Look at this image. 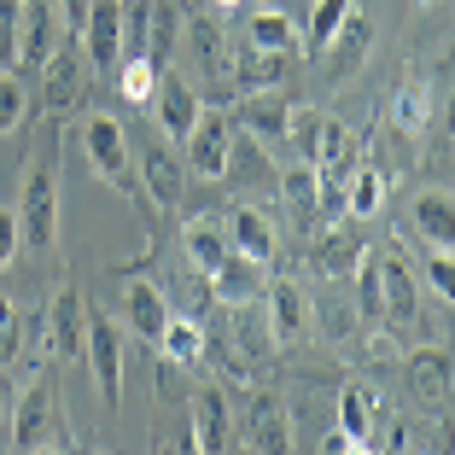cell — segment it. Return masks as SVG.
<instances>
[{
  "label": "cell",
  "instance_id": "obj_1",
  "mask_svg": "<svg viewBox=\"0 0 455 455\" xmlns=\"http://www.w3.org/2000/svg\"><path fill=\"white\" fill-rule=\"evenodd\" d=\"M18 240L29 251H53L59 245V175L53 158H36L24 175V193H18Z\"/></svg>",
  "mask_w": 455,
  "mask_h": 455
},
{
  "label": "cell",
  "instance_id": "obj_2",
  "mask_svg": "<svg viewBox=\"0 0 455 455\" xmlns=\"http://www.w3.org/2000/svg\"><path fill=\"white\" fill-rule=\"evenodd\" d=\"M6 427H12L18 450H76L70 420L53 409V386H47V379H36V386L24 391V403L6 415Z\"/></svg>",
  "mask_w": 455,
  "mask_h": 455
},
{
  "label": "cell",
  "instance_id": "obj_3",
  "mask_svg": "<svg viewBox=\"0 0 455 455\" xmlns=\"http://www.w3.org/2000/svg\"><path fill=\"white\" fill-rule=\"evenodd\" d=\"M181 158H188V170L199 175V181H222V175L234 170V117L199 106L193 129L181 134Z\"/></svg>",
  "mask_w": 455,
  "mask_h": 455
},
{
  "label": "cell",
  "instance_id": "obj_4",
  "mask_svg": "<svg viewBox=\"0 0 455 455\" xmlns=\"http://www.w3.org/2000/svg\"><path fill=\"white\" fill-rule=\"evenodd\" d=\"M82 152H88L100 181L134 193V152H129V134H123V123L111 111H94V117L82 123Z\"/></svg>",
  "mask_w": 455,
  "mask_h": 455
},
{
  "label": "cell",
  "instance_id": "obj_5",
  "mask_svg": "<svg viewBox=\"0 0 455 455\" xmlns=\"http://www.w3.org/2000/svg\"><path fill=\"white\" fill-rule=\"evenodd\" d=\"M65 47V18L47 0H24L18 6V70H41Z\"/></svg>",
  "mask_w": 455,
  "mask_h": 455
},
{
  "label": "cell",
  "instance_id": "obj_6",
  "mask_svg": "<svg viewBox=\"0 0 455 455\" xmlns=\"http://www.w3.org/2000/svg\"><path fill=\"white\" fill-rule=\"evenodd\" d=\"M82 356H88V368H94L100 397L117 409V397H123V333L111 327V315H88V339H82Z\"/></svg>",
  "mask_w": 455,
  "mask_h": 455
},
{
  "label": "cell",
  "instance_id": "obj_7",
  "mask_svg": "<svg viewBox=\"0 0 455 455\" xmlns=\"http://www.w3.org/2000/svg\"><path fill=\"white\" fill-rule=\"evenodd\" d=\"M263 304H268V339L275 345H304L309 333H315V315H309V298L298 292V281H275L263 292Z\"/></svg>",
  "mask_w": 455,
  "mask_h": 455
},
{
  "label": "cell",
  "instance_id": "obj_8",
  "mask_svg": "<svg viewBox=\"0 0 455 455\" xmlns=\"http://www.w3.org/2000/svg\"><path fill=\"white\" fill-rule=\"evenodd\" d=\"M82 47H88V65L111 70L123 65V0H88V18H82Z\"/></svg>",
  "mask_w": 455,
  "mask_h": 455
},
{
  "label": "cell",
  "instance_id": "obj_9",
  "mask_svg": "<svg viewBox=\"0 0 455 455\" xmlns=\"http://www.w3.org/2000/svg\"><path fill=\"white\" fill-rule=\"evenodd\" d=\"M403 379H409L415 403H427V409H450L455 368H450V350H443V345H420L415 356H409V368H403Z\"/></svg>",
  "mask_w": 455,
  "mask_h": 455
},
{
  "label": "cell",
  "instance_id": "obj_10",
  "mask_svg": "<svg viewBox=\"0 0 455 455\" xmlns=\"http://www.w3.org/2000/svg\"><path fill=\"white\" fill-rule=\"evenodd\" d=\"M228 245L240 257H251L257 268H268L275 251H281V234H275V222H268L257 204H234V211H228Z\"/></svg>",
  "mask_w": 455,
  "mask_h": 455
},
{
  "label": "cell",
  "instance_id": "obj_11",
  "mask_svg": "<svg viewBox=\"0 0 455 455\" xmlns=\"http://www.w3.org/2000/svg\"><path fill=\"white\" fill-rule=\"evenodd\" d=\"M152 117H158V129L170 134V140H181V134L193 129V117H199V94H193V82L175 76V70H158V88H152Z\"/></svg>",
  "mask_w": 455,
  "mask_h": 455
},
{
  "label": "cell",
  "instance_id": "obj_12",
  "mask_svg": "<svg viewBox=\"0 0 455 455\" xmlns=\"http://www.w3.org/2000/svg\"><path fill=\"white\" fill-rule=\"evenodd\" d=\"M82 82H88V70H82V59L70 53V47H59L47 65H41V106L53 111V117H65V111L82 106Z\"/></svg>",
  "mask_w": 455,
  "mask_h": 455
},
{
  "label": "cell",
  "instance_id": "obj_13",
  "mask_svg": "<svg viewBox=\"0 0 455 455\" xmlns=\"http://www.w3.org/2000/svg\"><path fill=\"white\" fill-rule=\"evenodd\" d=\"M181 6L175 0H140V53L152 59V65H170V53H175V41H181Z\"/></svg>",
  "mask_w": 455,
  "mask_h": 455
},
{
  "label": "cell",
  "instance_id": "obj_14",
  "mask_svg": "<svg viewBox=\"0 0 455 455\" xmlns=\"http://www.w3.org/2000/svg\"><path fill=\"white\" fill-rule=\"evenodd\" d=\"M134 164H140V181H147L152 204H158V211H175V204H181V188H188V181H181V158H175L170 147H158V140H147Z\"/></svg>",
  "mask_w": 455,
  "mask_h": 455
},
{
  "label": "cell",
  "instance_id": "obj_15",
  "mask_svg": "<svg viewBox=\"0 0 455 455\" xmlns=\"http://www.w3.org/2000/svg\"><path fill=\"white\" fill-rule=\"evenodd\" d=\"M234 443V415H228V397L216 386L199 391V409H193V450L199 455H216Z\"/></svg>",
  "mask_w": 455,
  "mask_h": 455
},
{
  "label": "cell",
  "instance_id": "obj_16",
  "mask_svg": "<svg viewBox=\"0 0 455 455\" xmlns=\"http://www.w3.org/2000/svg\"><path fill=\"white\" fill-rule=\"evenodd\" d=\"M379 304H386V322H415L420 292H415V275L409 263L391 251H379Z\"/></svg>",
  "mask_w": 455,
  "mask_h": 455
},
{
  "label": "cell",
  "instance_id": "obj_17",
  "mask_svg": "<svg viewBox=\"0 0 455 455\" xmlns=\"http://www.w3.org/2000/svg\"><path fill=\"white\" fill-rule=\"evenodd\" d=\"M82 339H88V309H82V292L76 286H65V292L53 298V322H47V345L59 350V356H82Z\"/></svg>",
  "mask_w": 455,
  "mask_h": 455
},
{
  "label": "cell",
  "instance_id": "obj_18",
  "mask_svg": "<svg viewBox=\"0 0 455 455\" xmlns=\"http://www.w3.org/2000/svg\"><path fill=\"white\" fill-rule=\"evenodd\" d=\"M362 251H368V245H362L356 228L333 222L322 240H315V268H322L327 281H350V275H356V263H362Z\"/></svg>",
  "mask_w": 455,
  "mask_h": 455
},
{
  "label": "cell",
  "instance_id": "obj_19",
  "mask_svg": "<svg viewBox=\"0 0 455 455\" xmlns=\"http://www.w3.org/2000/svg\"><path fill=\"white\" fill-rule=\"evenodd\" d=\"M123 309H129V327L147 345H158V333H164V322H170V298L158 292L152 281H129L123 286Z\"/></svg>",
  "mask_w": 455,
  "mask_h": 455
},
{
  "label": "cell",
  "instance_id": "obj_20",
  "mask_svg": "<svg viewBox=\"0 0 455 455\" xmlns=\"http://www.w3.org/2000/svg\"><path fill=\"white\" fill-rule=\"evenodd\" d=\"M222 70L234 76L240 94H257V88H275V82L286 76V53H268V47H251V41H245V53L234 59V65H222Z\"/></svg>",
  "mask_w": 455,
  "mask_h": 455
},
{
  "label": "cell",
  "instance_id": "obj_21",
  "mask_svg": "<svg viewBox=\"0 0 455 455\" xmlns=\"http://www.w3.org/2000/svg\"><path fill=\"white\" fill-rule=\"evenodd\" d=\"M415 228H420V240H427V245L450 251V245H455V199L443 188L420 193V199H415Z\"/></svg>",
  "mask_w": 455,
  "mask_h": 455
},
{
  "label": "cell",
  "instance_id": "obj_22",
  "mask_svg": "<svg viewBox=\"0 0 455 455\" xmlns=\"http://www.w3.org/2000/svg\"><path fill=\"white\" fill-rule=\"evenodd\" d=\"M181 251H188V263L199 268L204 281H211L234 245H228V228H216V222H188V228H181Z\"/></svg>",
  "mask_w": 455,
  "mask_h": 455
},
{
  "label": "cell",
  "instance_id": "obj_23",
  "mask_svg": "<svg viewBox=\"0 0 455 455\" xmlns=\"http://www.w3.org/2000/svg\"><path fill=\"white\" fill-rule=\"evenodd\" d=\"M257 281H263V268H257L251 257L228 251V257H222V268L211 275V292L222 298V304H251V298H257Z\"/></svg>",
  "mask_w": 455,
  "mask_h": 455
},
{
  "label": "cell",
  "instance_id": "obj_24",
  "mask_svg": "<svg viewBox=\"0 0 455 455\" xmlns=\"http://www.w3.org/2000/svg\"><path fill=\"white\" fill-rule=\"evenodd\" d=\"M158 356L175 362V368H199V362H204V333H199V322H188V315H170V322H164V333H158Z\"/></svg>",
  "mask_w": 455,
  "mask_h": 455
},
{
  "label": "cell",
  "instance_id": "obj_25",
  "mask_svg": "<svg viewBox=\"0 0 455 455\" xmlns=\"http://www.w3.org/2000/svg\"><path fill=\"white\" fill-rule=\"evenodd\" d=\"M350 12H356V0H309V24L298 29V41H304L309 53L322 59V53H327V41H333V29L345 24Z\"/></svg>",
  "mask_w": 455,
  "mask_h": 455
},
{
  "label": "cell",
  "instance_id": "obj_26",
  "mask_svg": "<svg viewBox=\"0 0 455 455\" xmlns=\"http://www.w3.org/2000/svg\"><path fill=\"white\" fill-rule=\"evenodd\" d=\"M386 170L379 164H356L350 170V181H345V211L350 216H379V204H386Z\"/></svg>",
  "mask_w": 455,
  "mask_h": 455
},
{
  "label": "cell",
  "instance_id": "obj_27",
  "mask_svg": "<svg viewBox=\"0 0 455 455\" xmlns=\"http://www.w3.org/2000/svg\"><path fill=\"white\" fill-rule=\"evenodd\" d=\"M251 450H263V455H281V450H292V432H286V415H281V403L275 397H257V409H251Z\"/></svg>",
  "mask_w": 455,
  "mask_h": 455
},
{
  "label": "cell",
  "instance_id": "obj_28",
  "mask_svg": "<svg viewBox=\"0 0 455 455\" xmlns=\"http://www.w3.org/2000/svg\"><path fill=\"white\" fill-rule=\"evenodd\" d=\"M362 53H368V18L350 12L345 24L333 29V41H327V53H322V59H327L333 70H350V65H362Z\"/></svg>",
  "mask_w": 455,
  "mask_h": 455
},
{
  "label": "cell",
  "instance_id": "obj_29",
  "mask_svg": "<svg viewBox=\"0 0 455 455\" xmlns=\"http://www.w3.org/2000/svg\"><path fill=\"white\" fill-rule=\"evenodd\" d=\"M315 193H322V170L309 158H298L292 170H281V199L292 204V216H315Z\"/></svg>",
  "mask_w": 455,
  "mask_h": 455
},
{
  "label": "cell",
  "instance_id": "obj_30",
  "mask_svg": "<svg viewBox=\"0 0 455 455\" xmlns=\"http://www.w3.org/2000/svg\"><path fill=\"white\" fill-rule=\"evenodd\" d=\"M286 100L281 94H268V88H257V94H245L240 100V123L245 129H257V134H286Z\"/></svg>",
  "mask_w": 455,
  "mask_h": 455
},
{
  "label": "cell",
  "instance_id": "obj_31",
  "mask_svg": "<svg viewBox=\"0 0 455 455\" xmlns=\"http://www.w3.org/2000/svg\"><path fill=\"white\" fill-rule=\"evenodd\" d=\"M152 88H158V65H152L147 53H134L117 65V94L123 106H152Z\"/></svg>",
  "mask_w": 455,
  "mask_h": 455
},
{
  "label": "cell",
  "instance_id": "obj_32",
  "mask_svg": "<svg viewBox=\"0 0 455 455\" xmlns=\"http://www.w3.org/2000/svg\"><path fill=\"white\" fill-rule=\"evenodd\" d=\"M251 47L292 53V47H298V24H292L286 12H275V6H263V12H251Z\"/></svg>",
  "mask_w": 455,
  "mask_h": 455
},
{
  "label": "cell",
  "instance_id": "obj_33",
  "mask_svg": "<svg viewBox=\"0 0 455 455\" xmlns=\"http://www.w3.org/2000/svg\"><path fill=\"white\" fill-rule=\"evenodd\" d=\"M368 427H374V391L368 386H345L339 391V432L368 443Z\"/></svg>",
  "mask_w": 455,
  "mask_h": 455
},
{
  "label": "cell",
  "instance_id": "obj_34",
  "mask_svg": "<svg viewBox=\"0 0 455 455\" xmlns=\"http://www.w3.org/2000/svg\"><path fill=\"white\" fill-rule=\"evenodd\" d=\"M427 117H432V88H427V82L397 88V100H391V123H397V129H427Z\"/></svg>",
  "mask_w": 455,
  "mask_h": 455
},
{
  "label": "cell",
  "instance_id": "obj_35",
  "mask_svg": "<svg viewBox=\"0 0 455 455\" xmlns=\"http://www.w3.org/2000/svg\"><path fill=\"white\" fill-rule=\"evenodd\" d=\"M286 140L298 147V158L315 164V140H322V111H315V106H292V111H286Z\"/></svg>",
  "mask_w": 455,
  "mask_h": 455
},
{
  "label": "cell",
  "instance_id": "obj_36",
  "mask_svg": "<svg viewBox=\"0 0 455 455\" xmlns=\"http://www.w3.org/2000/svg\"><path fill=\"white\" fill-rule=\"evenodd\" d=\"M234 345H240V356H268V350H275L268 322L263 315H245V304H234Z\"/></svg>",
  "mask_w": 455,
  "mask_h": 455
},
{
  "label": "cell",
  "instance_id": "obj_37",
  "mask_svg": "<svg viewBox=\"0 0 455 455\" xmlns=\"http://www.w3.org/2000/svg\"><path fill=\"white\" fill-rule=\"evenodd\" d=\"M350 281H356V292H362V315H368V322H386V304H379V257L362 251V263H356Z\"/></svg>",
  "mask_w": 455,
  "mask_h": 455
},
{
  "label": "cell",
  "instance_id": "obj_38",
  "mask_svg": "<svg viewBox=\"0 0 455 455\" xmlns=\"http://www.w3.org/2000/svg\"><path fill=\"white\" fill-rule=\"evenodd\" d=\"M29 100H24V82L12 76V70H0V134H12L18 123H24Z\"/></svg>",
  "mask_w": 455,
  "mask_h": 455
},
{
  "label": "cell",
  "instance_id": "obj_39",
  "mask_svg": "<svg viewBox=\"0 0 455 455\" xmlns=\"http://www.w3.org/2000/svg\"><path fill=\"white\" fill-rule=\"evenodd\" d=\"M18 6L24 0H0V70L18 65Z\"/></svg>",
  "mask_w": 455,
  "mask_h": 455
},
{
  "label": "cell",
  "instance_id": "obj_40",
  "mask_svg": "<svg viewBox=\"0 0 455 455\" xmlns=\"http://www.w3.org/2000/svg\"><path fill=\"white\" fill-rule=\"evenodd\" d=\"M6 362H18V309L12 298H0V368Z\"/></svg>",
  "mask_w": 455,
  "mask_h": 455
},
{
  "label": "cell",
  "instance_id": "obj_41",
  "mask_svg": "<svg viewBox=\"0 0 455 455\" xmlns=\"http://www.w3.org/2000/svg\"><path fill=\"white\" fill-rule=\"evenodd\" d=\"M427 281L438 286V298L455 292V268H450V251H438V245H427Z\"/></svg>",
  "mask_w": 455,
  "mask_h": 455
},
{
  "label": "cell",
  "instance_id": "obj_42",
  "mask_svg": "<svg viewBox=\"0 0 455 455\" xmlns=\"http://www.w3.org/2000/svg\"><path fill=\"white\" fill-rule=\"evenodd\" d=\"M193 47H199V59L204 65H222V36H216V24H193Z\"/></svg>",
  "mask_w": 455,
  "mask_h": 455
},
{
  "label": "cell",
  "instance_id": "obj_43",
  "mask_svg": "<svg viewBox=\"0 0 455 455\" xmlns=\"http://www.w3.org/2000/svg\"><path fill=\"white\" fill-rule=\"evenodd\" d=\"M18 211H0V268H12V257H18Z\"/></svg>",
  "mask_w": 455,
  "mask_h": 455
},
{
  "label": "cell",
  "instance_id": "obj_44",
  "mask_svg": "<svg viewBox=\"0 0 455 455\" xmlns=\"http://www.w3.org/2000/svg\"><path fill=\"white\" fill-rule=\"evenodd\" d=\"M322 450H327V455H362V450H368V443H362V438H350V432H339V427H333V432H327V438H322Z\"/></svg>",
  "mask_w": 455,
  "mask_h": 455
},
{
  "label": "cell",
  "instance_id": "obj_45",
  "mask_svg": "<svg viewBox=\"0 0 455 455\" xmlns=\"http://www.w3.org/2000/svg\"><path fill=\"white\" fill-rule=\"evenodd\" d=\"M82 18H88V0H65V29H82Z\"/></svg>",
  "mask_w": 455,
  "mask_h": 455
},
{
  "label": "cell",
  "instance_id": "obj_46",
  "mask_svg": "<svg viewBox=\"0 0 455 455\" xmlns=\"http://www.w3.org/2000/svg\"><path fill=\"white\" fill-rule=\"evenodd\" d=\"M211 6H216V12H240L245 0H211Z\"/></svg>",
  "mask_w": 455,
  "mask_h": 455
},
{
  "label": "cell",
  "instance_id": "obj_47",
  "mask_svg": "<svg viewBox=\"0 0 455 455\" xmlns=\"http://www.w3.org/2000/svg\"><path fill=\"white\" fill-rule=\"evenodd\" d=\"M6 415H12V403H6V391H0V427H6Z\"/></svg>",
  "mask_w": 455,
  "mask_h": 455
},
{
  "label": "cell",
  "instance_id": "obj_48",
  "mask_svg": "<svg viewBox=\"0 0 455 455\" xmlns=\"http://www.w3.org/2000/svg\"><path fill=\"white\" fill-rule=\"evenodd\" d=\"M415 6H438V0H415Z\"/></svg>",
  "mask_w": 455,
  "mask_h": 455
},
{
  "label": "cell",
  "instance_id": "obj_49",
  "mask_svg": "<svg viewBox=\"0 0 455 455\" xmlns=\"http://www.w3.org/2000/svg\"><path fill=\"white\" fill-rule=\"evenodd\" d=\"M304 6H309V0H304Z\"/></svg>",
  "mask_w": 455,
  "mask_h": 455
}]
</instances>
